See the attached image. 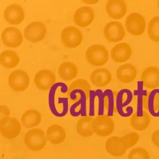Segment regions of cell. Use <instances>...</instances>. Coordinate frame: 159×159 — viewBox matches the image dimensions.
Segmentation results:
<instances>
[{"label":"cell","mask_w":159,"mask_h":159,"mask_svg":"<svg viewBox=\"0 0 159 159\" xmlns=\"http://www.w3.org/2000/svg\"><path fill=\"white\" fill-rule=\"evenodd\" d=\"M47 141L44 131L40 128L30 129L25 134V145L32 151H39L43 149L47 144Z\"/></svg>","instance_id":"1"},{"label":"cell","mask_w":159,"mask_h":159,"mask_svg":"<svg viewBox=\"0 0 159 159\" xmlns=\"http://www.w3.org/2000/svg\"><path fill=\"white\" fill-rule=\"evenodd\" d=\"M85 55L88 63L95 66H104L109 60L107 49L102 44L91 45L87 49Z\"/></svg>","instance_id":"2"},{"label":"cell","mask_w":159,"mask_h":159,"mask_svg":"<svg viewBox=\"0 0 159 159\" xmlns=\"http://www.w3.org/2000/svg\"><path fill=\"white\" fill-rule=\"evenodd\" d=\"M92 126L94 133L100 137L110 135L115 129L113 120L107 115L96 117L93 119Z\"/></svg>","instance_id":"3"},{"label":"cell","mask_w":159,"mask_h":159,"mask_svg":"<svg viewBox=\"0 0 159 159\" xmlns=\"http://www.w3.org/2000/svg\"><path fill=\"white\" fill-rule=\"evenodd\" d=\"M83 39L81 31L76 27H67L61 32V42L67 48H77L81 44Z\"/></svg>","instance_id":"4"},{"label":"cell","mask_w":159,"mask_h":159,"mask_svg":"<svg viewBox=\"0 0 159 159\" xmlns=\"http://www.w3.org/2000/svg\"><path fill=\"white\" fill-rule=\"evenodd\" d=\"M21 129V123L15 117H10L0 120V132L5 138H16L20 134Z\"/></svg>","instance_id":"5"},{"label":"cell","mask_w":159,"mask_h":159,"mask_svg":"<svg viewBox=\"0 0 159 159\" xmlns=\"http://www.w3.org/2000/svg\"><path fill=\"white\" fill-rule=\"evenodd\" d=\"M30 79L28 74L22 70H14L8 78V83L12 90L15 92L25 91L29 86Z\"/></svg>","instance_id":"6"},{"label":"cell","mask_w":159,"mask_h":159,"mask_svg":"<svg viewBox=\"0 0 159 159\" xmlns=\"http://www.w3.org/2000/svg\"><path fill=\"white\" fill-rule=\"evenodd\" d=\"M125 26L129 34L133 36H140L144 33L146 29V21L139 13H132L126 17Z\"/></svg>","instance_id":"7"},{"label":"cell","mask_w":159,"mask_h":159,"mask_svg":"<svg viewBox=\"0 0 159 159\" xmlns=\"http://www.w3.org/2000/svg\"><path fill=\"white\" fill-rule=\"evenodd\" d=\"M47 29L40 22H34L28 25L25 29L24 35L28 41L36 43L42 41L45 38Z\"/></svg>","instance_id":"8"},{"label":"cell","mask_w":159,"mask_h":159,"mask_svg":"<svg viewBox=\"0 0 159 159\" xmlns=\"http://www.w3.org/2000/svg\"><path fill=\"white\" fill-rule=\"evenodd\" d=\"M105 39L110 43H117L122 40L125 32L122 24L118 21H111L107 24L104 29Z\"/></svg>","instance_id":"9"},{"label":"cell","mask_w":159,"mask_h":159,"mask_svg":"<svg viewBox=\"0 0 159 159\" xmlns=\"http://www.w3.org/2000/svg\"><path fill=\"white\" fill-rule=\"evenodd\" d=\"M1 39L2 43L10 48H17L21 46L23 42V37L21 31L13 27L6 28L3 30Z\"/></svg>","instance_id":"10"},{"label":"cell","mask_w":159,"mask_h":159,"mask_svg":"<svg viewBox=\"0 0 159 159\" xmlns=\"http://www.w3.org/2000/svg\"><path fill=\"white\" fill-rule=\"evenodd\" d=\"M36 87L41 91H48L56 82L55 75L49 70H42L38 71L34 77Z\"/></svg>","instance_id":"11"},{"label":"cell","mask_w":159,"mask_h":159,"mask_svg":"<svg viewBox=\"0 0 159 159\" xmlns=\"http://www.w3.org/2000/svg\"><path fill=\"white\" fill-rule=\"evenodd\" d=\"M94 19L93 9L88 6H84L79 8L73 16L75 24L80 27L84 28L90 25Z\"/></svg>","instance_id":"12"},{"label":"cell","mask_w":159,"mask_h":159,"mask_svg":"<svg viewBox=\"0 0 159 159\" xmlns=\"http://www.w3.org/2000/svg\"><path fill=\"white\" fill-rule=\"evenodd\" d=\"M4 18L10 25H18L24 21L25 13L24 9L16 4L8 6L3 13Z\"/></svg>","instance_id":"13"},{"label":"cell","mask_w":159,"mask_h":159,"mask_svg":"<svg viewBox=\"0 0 159 159\" xmlns=\"http://www.w3.org/2000/svg\"><path fill=\"white\" fill-rule=\"evenodd\" d=\"M105 148L108 153L116 157L122 156L126 152V146L121 137H111L107 139Z\"/></svg>","instance_id":"14"},{"label":"cell","mask_w":159,"mask_h":159,"mask_svg":"<svg viewBox=\"0 0 159 159\" xmlns=\"http://www.w3.org/2000/svg\"><path fill=\"white\" fill-rule=\"evenodd\" d=\"M106 10L109 16L119 20L126 14V3L123 0H109L106 4Z\"/></svg>","instance_id":"15"},{"label":"cell","mask_w":159,"mask_h":159,"mask_svg":"<svg viewBox=\"0 0 159 159\" xmlns=\"http://www.w3.org/2000/svg\"><path fill=\"white\" fill-rule=\"evenodd\" d=\"M131 46L127 43H121L116 44L111 52V58L116 63H124L128 61L132 55Z\"/></svg>","instance_id":"16"},{"label":"cell","mask_w":159,"mask_h":159,"mask_svg":"<svg viewBox=\"0 0 159 159\" xmlns=\"http://www.w3.org/2000/svg\"><path fill=\"white\" fill-rule=\"evenodd\" d=\"M91 87L87 81L83 79H80L73 82L70 84L68 90L67 94L75 92V95L70 99V101L76 102L79 101L81 93H83L87 98L89 97Z\"/></svg>","instance_id":"17"},{"label":"cell","mask_w":159,"mask_h":159,"mask_svg":"<svg viewBox=\"0 0 159 159\" xmlns=\"http://www.w3.org/2000/svg\"><path fill=\"white\" fill-rule=\"evenodd\" d=\"M141 80L144 86L149 89L159 87V69L150 66L146 68L142 72Z\"/></svg>","instance_id":"18"},{"label":"cell","mask_w":159,"mask_h":159,"mask_svg":"<svg viewBox=\"0 0 159 159\" xmlns=\"http://www.w3.org/2000/svg\"><path fill=\"white\" fill-rule=\"evenodd\" d=\"M112 77L110 71L105 68H98L91 73L90 81L92 84L99 88L106 87L111 81Z\"/></svg>","instance_id":"19"},{"label":"cell","mask_w":159,"mask_h":159,"mask_svg":"<svg viewBox=\"0 0 159 159\" xmlns=\"http://www.w3.org/2000/svg\"><path fill=\"white\" fill-rule=\"evenodd\" d=\"M47 140L53 145L62 144L65 141L66 137V130L61 125L53 124L47 128L46 132Z\"/></svg>","instance_id":"20"},{"label":"cell","mask_w":159,"mask_h":159,"mask_svg":"<svg viewBox=\"0 0 159 159\" xmlns=\"http://www.w3.org/2000/svg\"><path fill=\"white\" fill-rule=\"evenodd\" d=\"M136 69L132 64L126 63L120 66L116 71V77L120 82L129 84L136 78Z\"/></svg>","instance_id":"21"},{"label":"cell","mask_w":159,"mask_h":159,"mask_svg":"<svg viewBox=\"0 0 159 159\" xmlns=\"http://www.w3.org/2000/svg\"><path fill=\"white\" fill-rule=\"evenodd\" d=\"M21 121L22 124L25 128H33L41 122L42 115L37 110H28L23 113Z\"/></svg>","instance_id":"22"},{"label":"cell","mask_w":159,"mask_h":159,"mask_svg":"<svg viewBox=\"0 0 159 159\" xmlns=\"http://www.w3.org/2000/svg\"><path fill=\"white\" fill-rule=\"evenodd\" d=\"M58 75L63 80L69 81L76 78L78 73L77 66L72 62H66L59 67Z\"/></svg>","instance_id":"23"},{"label":"cell","mask_w":159,"mask_h":159,"mask_svg":"<svg viewBox=\"0 0 159 159\" xmlns=\"http://www.w3.org/2000/svg\"><path fill=\"white\" fill-rule=\"evenodd\" d=\"M93 119L90 116H84L79 119L77 122L76 129L77 133L80 136L90 137L94 134L92 126Z\"/></svg>","instance_id":"24"},{"label":"cell","mask_w":159,"mask_h":159,"mask_svg":"<svg viewBox=\"0 0 159 159\" xmlns=\"http://www.w3.org/2000/svg\"><path fill=\"white\" fill-rule=\"evenodd\" d=\"M19 63V57L14 51L6 50L0 54V64L4 68H14Z\"/></svg>","instance_id":"25"},{"label":"cell","mask_w":159,"mask_h":159,"mask_svg":"<svg viewBox=\"0 0 159 159\" xmlns=\"http://www.w3.org/2000/svg\"><path fill=\"white\" fill-rule=\"evenodd\" d=\"M149 116L146 111H143L142 116L140 117L134 113L130 119V125L135 130L138 131L145 130L149 125Z\"/></svg>","instance_id":"26"},{"label":"cell","mask_w":159,"mask_h":159,"mask_svg":"<svg viewBox=\"0 0 159 159\" xmlns=\"http://www.w3.org/2000/svg\"><path fill=\"white\" fill-rule=\"evenodd\" d=\"M148 33L152 41L159 42V16H155L150 20L148 25Z\"/></svg>","instance_id":"27"},{"label":"cell","mask_w":159,"mask_h":159,"mask_svg":"<svg viewBox=\"0 0 159 159\" xmlns=\"http://www.w3.org/2000/svg\"><path fill=\"white\" fill-rule=\"evenodd\" d=\"M128 159H150L148 152L141 147H136L131 150Z\"/></svg>","instance_id":"28"},{"label":"cell","mask_w":159,"mask_h":159,"mask_svg":"<svg viewBox=\"0 0 159 159\" xmlns=\"http://www.w3.org/2000/svg\"><path fill=\"white\" fill-rule=\"evenodd\" d=\"M124 141L126 148H131L136 145L139 140V135L136 132H130L125 135L121 136Z\"/></svg>","instance_id":"29"},{"label":"cell","mask_w":159,"mask_h":159,"mask_svg":"<svg viewBox=\"0 0 159 159\" xmlns=\"http://www.w3.org/2000/svg\"><path fill=\"white\" fill-rule=\"evenodd\" d=\"M148 109L153 116H159V93H156L153 96L150 104L148 106Z\"/></svg>","instance_id":"30"},{"label":"cell","mask_w":159,"mask_h":159,"mask_svg":"<svg viewBox=\"0 0 159 159\" xmlns=\"http://www.w3.org/2000/svg\"><path fill=\"white\" fill-rule=\"evenodd\" d=\"M11 111L9 107L5 105L0 106V120L11 117Z\"/></svg>","instance_id":"31"},{"label":"cell","mask_w":159,"mask_h":159,"mask_svg":"<svg viewBox=\"0 0 159 159\" xmlns=\"http://www.w3.org/2000/svg\"><path fill=\"white\" fill-rule=\"evenodd\" d=\"M151 140L153 145L159 148V129L153 132L152 135Z\"/></svg>","instance_id":"32"},{"label":"cell","mask_w":159,"mask_h":159,"mask_svg":"<svg viewBox=\"0 0 159 159\" xmlns=\"http://www.w3.org/2000/svg\"><path fill=\"white\" fill-rule=\"evenodd\" d=\"M148 96L149 93L146 96H144L143 97V107L147 110L148 109Z\"/></svg>","instance_id":"33"},{"label":"cell","mask_w":159,"mask_h":159,"mask_svg":"<svg viewBox=\"0 0 159 159\" xmlns=\"http://www.w3.org/2000/svg\"><path fill=\"white\" fill-rule=\"evenodd\" d=\"M83 2H85V3H87V4H95L98 2V1H96V0L89 1V0H88V1H84Z\"/></svg>","instance_id":"34"},{"label":"cell","mask_w":159,"mask_h":159,"mask_svg":"<svg viewBox=\"0 0 159 159\" xmlns=\"http://www.w3.org/2000/svg\"><path fill=\"white\" fill-rule=\"evenodd\" d=\"M157 7H158V9L159 10V0L157 2Z\"/></svg>","instance_id":"35"}]
</instances>
